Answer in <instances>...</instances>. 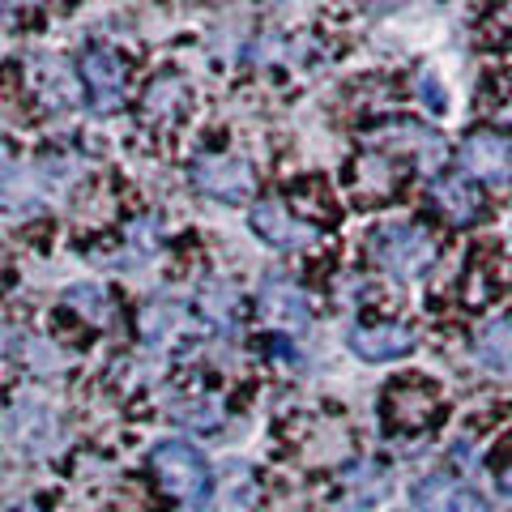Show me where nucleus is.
Listing matches in <instances>:
<instances>
[{
  "instance_id": "obj_1",
  "label": "nucleus",
  "mask_w": 512,
  "mask_h": 512,
  "mask_svg": "<svg viewBox=\"0 0 512 512\" xmlns=\"http://www.w3.org/2000/svg\"><path fill=\"white\" fill-rule=\"evenodd\" d=\"M150 470L171 500H180L188 508H205V495H210V466H205V457L192 444H184V440L154 444Z\"/></svg>"
},
{
  "instance_id": "obj_2",
  "label": "nucleus",
  "mask_w": 512,
  "mask_h": 512,
  "mask_svg": "<svg viewBox=\"0 0 512 512\" xmlns=\"http://www.w3.org/2000/svg\"><path fill=\"white\" fill-rule=\"evenodd\" d=\"M372 256L393 278L410 282V278H423L431 261H436V239H431L427 227H419V222H389V227L376 231Z\"/></svg>"
},
{
  "instance_id": "obj_3",
  "label": "nucleus",
  "mask_w": 512,
  "mask_h": 512,
  "mask_svg": "<svg viewBox=\"0 0 512 512\" xmlns=\"http://www.w3.org/2000/svg\"><path fill=\"white\" fill-rule=\"evenodd\" d=\"M192 184H197L205 197H214V201H248V192L256 188V171L252 163H244V158H235V154H205L192 163Z\"/></svg>"
},
{
  "instance_id": "obj_4",
  "label": "nucleus",
  "mask_w": 512,
  "mask_h": 512,
  "mask_svg": "<svg viewBox=\"0 0 512 512\" xmlns=\"http://www.w3.org/2000/svg\"><path fill=\"white\" fill-rule=\"evenodd\" d=\"M363 141H372V146H384L389 154H414L423 167L436 171L444 163V137L436 133V128H427L419 120H393V124H384V128H372Z\"/></svg>"
},
{
  "instance_id": "obj_5",
  "label": "nucleus",
  "mask_w": 512,
  "mask_h": 512,
  "mask_svg": "<svg viewBox=\"0 0 512 512\" xmlns=\"http://www.w3.org/2000/svg\"><path fill=\"white\" fill-rule=\"evenodd\" d=\"M252 231L261 235L265 244L282 248V252H299V248L316 244V227L312 222H303V218H295L282 201H256L252 205Z\"/></svg>"
},
{
  "instance_id": "obj_6",
  "label": "nucleus",
  "mask_w": 512,
  "mask_h": 512,
  "mask_svg": "<svg viewBox=\"0 0 512 512\" xmlns=\"http://www.w3.org/2000/svg\"><path fill=\"white\" fill-rule=\"evenodd\" d=\"M82 82H86L90 103L99 111H111V107H120L124 94H128V69L116 52L94 47V52H86V60H82Z\"/></svg>"
},
{
  "instance_id": "obj_7",
  "label": "nucleus",
  "mask_w": 512,
  "mask_h": 512,
  "mask_svg": "<svg viewBox=\"0 0 512 512\" xmlns=\"http://www.w3.org/2000/svg\"><path fill=\"white\" fill-rule=\"evenodd\" d=\"M461 171L483 184H512V146L495 133H474L461 141Z\"/></svg>"
},
{
  "instance_id": "obj_8",
  "label": "nucleus",
  "mask_w": 512,
  "mask_h": 512,
  "mask_svg": "<svg viewBox=\"0 0 512 512\" xmlns=\"http://www.w3.org/2000/svg\"><path fill=\"white\" fill-rule=\"evenodd\" d=\"M410 504L414 512H487V500L470 483H457V478L444 474L419 478L410 491Z\"/></svg>"
},
{
  "instance_id": "obj_9",
  "label": "nucleus",
  "mask_w": 512,
  "mask_h": 512,
  "mask_svg": "<svg viewBox=\"0 0 512 512\" xmlns=\"http://www.w3.org/2000/svg\"><path fill=\"white\" fill-rule=\"evenodd\" d=\"M350 350L367 363H384V359H402L414 346L410 325H393V320H380V325H355L350 329Z\"/></svg>"
},
{
  "instance_id": "obj_10",
  "label": "nucleus",
  "mask_w": 512,
  "mask_h": 512,
  "mask_svg": "<svg viewBox=\"0 0 512 512\" xmlns=\"http://www.w3.org/2000/svg\"><path fill=\"white\" fill-rule=\"evenodd\" d=\"M256 500H261L256 474L244 466V461H231V466H222L214 495L205 500L201 512H256Z\"/></svg>"
},
{
  "instance_id": "obj_11",
  "label": "nucleus",
  "mask_w": 512,
  "mask_h": 512,
  "mask_svg": "<svg viewBox=\"0 0 512 512\" xmlns=\"http://www.w3.org/2000/svg\"><path fill=\"white\" fill-rule=\"evenodd\" d=\"M384 414H389V423L397 427H427V419L436 414V389L431 384H419V380H406V384H389V402H384Z\"/></svg>"
},
{
  "instance_id": "obj_12",
  "label": "nucleus",
  "mask_w": 512,
  "mask_h": 512,
  "mask_svg": "<svg viewBox=\"0 0 512 512\" xmlns=\"http://www.w3.org/2000/svg\"><path fill=\"white\" fill-rule=\"evenodd\" d=\"M261 316L269 320V325L299 333L303 325H308V299H303V291L295 282L274 278V282H265V291H261Z\"/></svg>"
},
{
  "instance_id": "obj_13",
  "label": "nucleus",
  "mask_w": 512,
  "mask_h": 512,
  "mask_svg": "<svg viewBox=\"0 0 512 512\" xmlns=\"http://www.w3.org/2000/svg\"><path fill=\"white\" fill-rule=\"evenodd\" d=\"M431 205H436L448 222H474L483 201H478V188L466 175H440V180L431 184Z\"/></svg>"
},
{
  "instance_id": "obj_14",
  "label": "nucleus",
  "mask_w": 512,
  "mask_h": 512,
  "mask_svg": "<svg viewBox=\"0 0 512 512\" xmlns=\"http://www.w3.org/2000/svg\"><path fill=\"white\" fill-rule=\"evenodd\" d=\"M384 491H389V474H384L376 461H359L342 483V508L346 512H367L372 504L384 500Z\"/></svg>"
},
{
  "instance_id": "obj_15",
  "label": "nucleus",
  "mask_w": 512,
  "mask_h": 512,
  "mask_svg": "<svg viewBox=\"0 0 512 512\" xmlns=\"http://www.w3.org/2000/svg\"><path fill=\"white\" fill-rule=\"evenodd\" d=\"M474 355L491 372H512V320H491L483 325V333L474 338Z\"/></svg>"
},
{
  "instance_id": "obj_16",
  "label": "nucleus",
  "mask_w": 512,
  "mask_h": 512,
  "mask_svg": "<svg viewBox=\"0 0 512 512\" xmlns=\"http://www.w3.org/2000/svg\"><path fill=\"white\" fill-rule=\"evenodd\" d=\"M171 419L184 423L192 431H214L222 423V402L214 393H188V397H171Z\"/></svg>"
},
{
  "instance_id": "obj_17",
  "label": "nucleus",
  "mask_w": 512,
  "mask_h": 512,
  "mask_svg": "<svg viewBox=\"0 0 512 512\" xmlns=\"http://www.w3.org/2000/svg\"><path fill=\"white\" fill-rule=\"evenodd\" d=\"M184 320L188 316L180 303H150V308L141 312V338L150 346H171L184 333Z\"/></svg>"
},
{
  "instance_id": "obj_18",
  "label": "nucleus",
  "mask_w": 512,
  "mask_h": 512,
  "mask_svg": "<svg viewBox=\"0 0 512 512\" xmlns=\"http://www.w3.org/2000/svg\"><path fill=\"white\" fill-rule=\"evenodd\" d=\"M201 312L214 320L218 329H231L235 325V291L227 282H214L201 291Z\"/></svg>"
},
{
  "instance_id": "obj_19",
  "label": "nucleus",
  "mask_w": 512,
  "mask_h": 512,
  "mask_svg": "<svg viewBox=\"0 0 512 512\" xmlns=\"http://www.w3.org/2000/svg\"><path fill=\"white\" fill-rule=\"evenodd\" d=\"M69 303H73L77 312H86L90 320H107V299H103L99 286H73Z\"/></svg>"
},
{
  "instance_id": "obj_20",
  "label": "nucleus",
  "mask_w": 512,
  "mask_h": 512,
  "mask_svg": "<svg viewBox=\"0 0 512 512\" xmlns=\"http://www.w3.org/2000/svg\"><path fill=\"white\" fill-rule=\"evenodd\" d=\"M171 99H184L180 82H158V86H150V94H146V107H150V116H163Z\"/></svg>"
},
{
  "instance_id": "obj_21",
  "label": "nucleus",
  "mask_w": 512,
  "mask_h": 512,
  "mask_svg": "<svg viewBox=\"0 0 512 512\" xmlns=\"http://www.w3.org/2000/svg\"><path fill=\"white\" fill-rule=\"evenodd\" d=\"M495 487H500L504 495H512V461H504L500 474H495Z\"/></svg>"
},
{
  "instance_id": "obj_22",
  "label": "nucleus",
  "mask_w": 512,
  "mask_h": 512,
  "mask_svg": "<svg viewBox=\"0 0 512 512\" xmlns=\"http://www.w3.org/2000/svg\"><path fill=\"white\" fill-rule=\"evenodd\" d=\"M495 120H504V124H512V90H508V99L495 107Z\"/></svg>"
},
{
  "instance_id": "obj_23",
  "label": "nucleus",
  "mask_w": 512,
  "mask_h": 512,
  "mask_svg": "<svg viewBox=\"0 0 512 512\" xmlns=\"http://www.w3.org/2000/svg\"><path fill=\"white\" fill-rule=\"evenodd\" d=\"M18 512H39V508H30V504H22V508H18Z\"/></svg>"
}]
</instances>
